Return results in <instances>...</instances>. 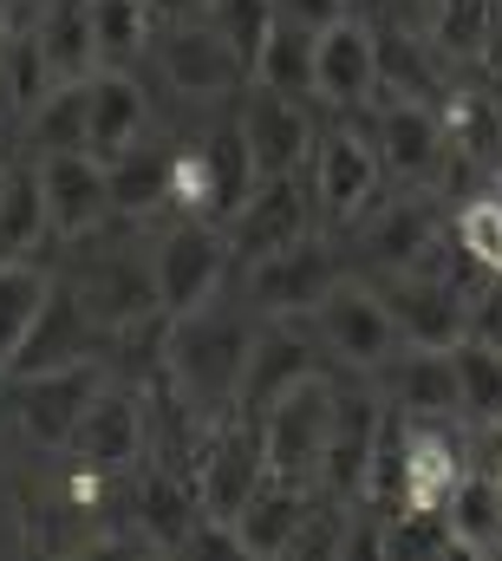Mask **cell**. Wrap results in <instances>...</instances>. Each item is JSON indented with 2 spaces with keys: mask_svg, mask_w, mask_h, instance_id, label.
<instances>
[{
  "mask_svg": "<svg viewBox=\"0 0 502 561\" xmlns=\"http://www.w3.org/2000/svg\"><path fill=\"white\" fill-rule=\"evenodd\" d=\"M313 39H320V26L281 13L274 33H267L261 53H254V85H274V92H294V99H313Z\"/></svg>",
  "mask_w": 502,
  "mask_h": 561,
  "instance_id": "f1b7e54d",
  "label": "cell"
},
{
  "mask_svg": "<svg viewBox=\"0 0 502 561\" xmlns=\"http://www.w3.org/2000/svg\"><path fill=\"white\" fill-rule=\"evenodd\" d=\"M92 340H99V320H92V307L79 300V287H59V280H53V300H46V313L33 320V333H26L20 359L7 366V379L53 373V366H72V359H92Z\"/></svg>",
  "mask_w": 502,
  "mask_h": 561,
  "instance_id": "cb8c5ba5",
  "label": "cell"
},
{
  "mask_svg": "<svg viewBox=\"0 0 502 561\" xmlns=\"http://www.w3.org/2000/svg\"><path fill=\"white\" fill-rule=\"evenodd\" d=\"M254 183H261V176H254V157H249V144H242V125H236V118L196 131V138L170 157V209H176V216L229 222V216L249 203Z\"/></svg>",
  "mask_w": 502,
  "mask_h": 561,
  "instance_id": "3957f363",
  "label": "cell"
},
{
  "mask_svg": "<svg viewBox=\"0 0 502 561\" xmlns=\"http://www.w3.org/2000/svg\"><path fill=\"white\" fill-rule=\"evenodd\" d=\"M144 523L157 529V542H176V549H183V536L203 523V503H196V490L183 496L170 470H150V477H144Z\"/></svg>",
  "mask_w": 502,
  "mask_h": 561,
  "instance_id": "8d00e7d4",
  "label": "cell"
},
{
  "mask_svg": "<svg viewBox=\"0 0 502 561\" xmlns=\"http://www.w3.org/2000/svg\"><path fill=\"white\" fill-rule=\"evenodd\" d=\"M144 450H150L144 399H137L130 386H105V392L92 399V412L79 419V431H72V457H79L85 470H99V477H118V470H130Z\"/></svg>",
  "mask_w": 502,
  "mask_h": 561,
  "instance_id": "44dd1931",
  "label": "cell"
},
{
  "mask_svg": "<svg viewBox=\"0 0 502 561\" xmlns=\"http://www.w3.org/2000/svg\"><path fill=\"white\" fill-rule=\"evenodd\" d=\"M320 503H327V496H320L313 483L267 470L261 490L236 510V542H242V556H294L300 536H307V523L320 516Z\"/></svg>",
  "mask_w": 502,
  "mask_h": 561,
  "instance_id": "d6986e66",
  "label": "cell"
},
{
  "mask_svg": "<svg viewBox=\"0 0 502 561\" xmlns=\"http://www.w3.org/2000/svg\"><path fill=\"white\" fill-rule=\"evenodd\" d=\"M333 405H340V379L320 366L300 386H287L267 412H261V437H267V463L281 477H300L320 490V463H327V437H333Z\"/></svg>",
  "mask_w": 502,
  "mask_h": 561,
  "instance_id": "ba28073f",
  "label": "cell"
},
{
  "mask_svg": "<svg viewBox=\"0 0 502 561\" xmlns=\"http://www.w3.org/2000/svg\"><path fill=\"white\" fill-rule=\"evenodd\" d=\"M46 236H53V209H46L39 157L33 163H7L0 170V262H33V249Z\"/></svg>",
  "mask_w": 502,
  "mask_h": 561,
  "instance_id": "484cf974",
  "label": "cell"
},
{
  "mask_svg": "<svg viewBox=\"0 0 502 561\" xmlns=\"http://www.w3.org/2000/svg\"><path fill=\"white\" fill-rule=\"evenodd\" d=\"M236 125H242V144L254 157V176H294L307 170V150H313V118H307V99L294 92H274V85H242L236 99Z\"/></svg>",
  "mask_w": 502,
  "mask_h": 561,
  "instance_id": "5bb4252c",
  "label": "cell"
},
{
  "mask_svg": "<svg viewBox=\"0 0 502 561\" xmlns=\"http://www.w3.org/2000/svg\"><path fill=\"white\" fill-rule=\"evenodd\" d=\"M39 183H46V209H53V236L59 242H85L99 236L118 209H112V170L92 150H46L39 157Z\"/></svg>",
  "mask_w": 502,
  "mask_h": 561,
  "instance_id": "2e32d148",
  "label": "cell"
},
{
  "mask_svg": "<svg viewBox=\"0 0 502 561\" xmlns=\"http://www.w3.org/2000/svg\"><path fill=\"white\" fill-rule=\"evenodd\" d=\"M242 268H249V275H242V294H249V307L261 320H307V313L333 294V280L346 275L320 229H313L307 242H294V249H274V255H261V262H242Z\"/></svg>",
  "mask_w": 502,
  "mask_h": 561,
  "instance_id": "30bf717a",
  "label": "cell"
},
{
  "mask_svg": "<svg viewBox=\"0 0 502 561\" xmlns=\"http://www.w3.org/2000/svg\"><path fill=\"white\" fill-rule=\"evenodd\" d=\"M378 294H385L404 346H457L470 333V294L431 268H391V275H378Z\"/></svg>",
  "mask_w": 502,
  "mask_h": 561,
  "instance_id": "9a60e30c",
  "label": "cell"
},
{
  "mask_svg": "<svg viewBox=\"0 0 502 561\" xmlns=\"http://www.w3.org/2000/svg\"><path fill=\"white\" fill-rule=\"evenodd\" d=\"M170 144L144 138L130 144L125 157H112L105 170H112V209L125 216V222H150L157 209H170Z\"/></svg>",
  "mask_w": 502,
  "mask_h": 561,
  "instance_id": "4316f807",
  "label": "cell"
},
{
  "mask_svg": "<svg viewBox=\"0 0 502 561\" xmlns=\"http://www.w3.org/2000/svg\"><path fill=\"white\" fill-rule=\"evenodd\" d=\"M254 333H261V313L249 300L229 307V300H203L190 313H170V333H163V373L176 386V399L196 412L203 424L229 419L242 405V379H249V353Z\"/></svg>",
  "mask_w": 502,
  "mask_h": 561,
  "instance_id": "6da1fadb",
  "label": "cell"
},
{
  "mask_svg": "<svg viewBox=\"0 0 502 561\" xmlns=\"http://www.w3.org/2000/svg\"><path fill=\"white\" fill-rule=\"evenodd\" d=\"M373 379H385V405L404 412V419H464V392H457L450 346H404Z\"/></svg>",
  "mask_w": 502,
  "mask_h": 561,
  "instance_id": "603a6c76",
  "label": "cell"
},
{
  "mask_svg": "<svg viewBox=\"0 0 502 561\" xmlns=\"http://www.w3.org/2000/svg\"><path fill=\"white\" fill-rule=\"evenodd\" d=\"M320 340H313V327L307 320H261V333H254V353H249V379H242V405L236 412H267L287 386H300L307 373H320Z\"/></svg>",
  "mask_w": 502,
  "mask_h": 561,
  "instance_id": "ffe728a7",
  "label": "cell"
},
{
  "mask_svg": "<svg viewBox=\"0 0 502 561\" xmlns=\"http://www.w3.org/2000/svg\"><path fill=\"white\" fill-rule=\"evenodd\" d=\"M457 392H464V419L470 424H502V353L483 340H457Z\"/></svg>",
  "mask_w": 502,
  "mask_h": 561,
  "instance_id": "d590c367",
  "label": "cell"
},
{
  "mask_svg": "<svg viewBox=\"0 0 502 561\" xmlns=\"http://www.w3.org/2000/svg\"><path fill=\"white\" fill-rule=\"evenodd\" d=\"M490 7H497V26H502V0H490Z\"/></svg>",
  "mask_w": 502,
  "mask_h": 561,
  "instance_id": "ee69618b",
  "label": "cell"
},
{
  "mask_svg": "<svg viewBox=\"0 0 502 561\" xmlns=\"http://www.w3.org/2000/svg\"><path fill=\"white\" fill-rule=\"evenodd\" d=\"M267 470H274V463H267L261 419H254V412H229V419L209 424V437H203V450H196V477H190V490H196L203 516L236 523V510L261 490Z\"/></svg>",
  "mask_w": 502,
  "mask_h": 561,
  "instance_id": "9c48e42d",
  "label": "cell"
},
{
  "mask_svg": "<svg viewBox=\"0 0 502 561\" xmlns=\"http://www.w3.org/2000/svg\"><path fill=\"white\" fill-rule=\"evenodd\" d=\"M353 236H360V249L373 255L378 275H391V268H424V255H431L437 236H444V216H437V203L411 183V190H398V196H378L373 209L353 222Z\"/></svg>",
  "mask_w": 502,
  "mask_h": 561,
  "instance_id": "e0dca14e",
  "label": "cell"
},
{
  "mask_svg": "<svg viewBox=\"0 0 502 561\" xmlns=\"http://www.w3.org/2000/svg\"><path fill=\"white\" fill-rule=\"evenodd\" d=\"M150 59H157L163 85H170L183 105H236L242 85L254 79L249 53H242L229 33H216L203 13H196V20H163L157 39H150Z\"/></svg>",
  "mask_w": 502,
  "mask_h": 561,
  "instance_id": "7a4b0ae2",
  "label": "cell"
},
{
  "mask_svg": "<svg viewBox=\"0 0 502 561\" xmlns=\"http://www.w3.org/2000/svg\"><path fill=\"white\" fill-rule=\"evenodd\" d=\"M203 20H209L216 33H229V39L249 53V66H254L261 39H267V33H274V20H281V0H209V7H203Z\"/></svg>",
  "mask_w": 502,
  "mask_h": 561,
  "instance_id": "74e56055",
  "label": "cell"
},
{
  "mask_svg": "<svg viewBox=\"0 0 502 561\" xmlns=\"http://www.w3.org/2000/svg\"><path fill=\"white\" fill-rule=\"evenodd\" d=\"M85 125H92V92H85V79H59V85L26 112V131L39 144V157H46V150H85Z\"/></svg>",
  "mask_w": 502,
  "mask_h": 561,
  "instance_id": "836d02e7",
  "label": "cell"
},
{
  "mask_svg": "<svg viewBox=\"0 0 502 561\" xmlns=\"http://www.w3.org/2000/svg\"><path fill=\"white\" fill-rule=\"evenodd\" d=\"M444 516H450L457 556H497V549H502V483H497V477L464 470V483L450 490Z\"/></svg>",
  "mask_w": 502,
  "mask_h": 561,
  "instance_id": "f546056e",
  "label": "cell"
},
{
  "mask_svg": "<svg viewBox=\"0 0 502 561\" xmlns=\"http://www.w3.org/2000/svg\"><path fill=\"white\" fill-rule=\"evenodd\" d=\"M483 72H490V92H502V26L490 33V46H483V59H477Z\"/></svg>",
  "mask_w": 502,
  "mask_h": 561,
  "instance_id": "60d3db41",
  "label": "cell"
},
{
  "mask_svg": "<svg viewBox=\"0 0 502 561\" xmlns=\"http://www.w3.org/2000/svg\"><path fill=\"white\" fill-rule=\"evenodd\" d=\"M497 33V7L490 0H431V20H424V39L450 59V66H477L483 46Z\"/></svg>",
  "mask_w": 502,
  "mask_h": 561,
  "instance_id": "d6a6232c",
  "label": "cell"
},
{
  "mask_svg": "<svg viewBox=\"0 0 502 561\" xmlns=\"http://www.w3.org/2000/svg\"><path fill=\"white\" fill-rule=\"evenodd\" d=\"M20 386V424L39 437V444H72V431L79 419L92 412V399L112 386L105 379V366L99 359H72V366H53V373H26V379H13Z\"/></svg>",
  "mask_w": 502,
  "mask_h": 561,
  "instance_id": "ac0fdd59",
  "label": "cell"
},
{
  "mask_svg": "<svg viewBox=\"0 0 502 561\" xmlns=\"http://www.w3.org/2000/svg\"><path fill=\"white\" fill-rule=\"evenodd\" d=\"M203 7H209V0H150V13H157V20H196Z\"/></svg>",
  "mask_w": 502,
  "mask_h": 561,
  "instance_id": "ab89813d",
  "label": "cell"
},
{
  "mask_svg": "<svg viewBox=\"0 0 502 561\" xmlns=\"http://www.w3.org/2000/svg\"><path fill=\"white\" fill-rule=\"evenodd\" d=\"M378 437H385V399L366 386H340L333 405V437H327V463H320V496L366 510V483L378 463Z\"/></svg>",
  "mask_w": 502,
  "mask_h": 561,
  "instance_id": "8fae6325",
  "label": "cell"
},
{
  "mask_svg": "<svg viewBox=\"0 0 502 561\" xmlns=\"http://www.w3.org/2000/svg\"><path fill=\"white\" fill-rule=\"evenodd\" d=\"M307 327H313V340H320V353H327L333 366L366 373V379L385 373V366L404 353V333H398V320H391L378 280H360V275L333 280V294L307 313Z\"/></svg>",
  "mask_w": 502,
  "mask_h": 561,
  "instance_id": "277c9868",
  "label": "cell"
},
{
  "mask_svg": "<svg viewBox=\"0 0 502 561\" xmlns=\"http://www.w3.org/2000/svg\"><path fill=\"white\" fill-rule=\"evenodd\" d=\"M157 13L150 0H92V39H99V66H125L137 72V59L150 53L157 39Z\"/></svg>",
  "mask_w": 502,
  "mask_h": 561,
  "instance_id": "1f68e13d",
  "label": "cell"
},
{
  "mask_svg": "<svg viewBox=\"0 0 502 561\" xmlns=\"http://www.w3.org/2000/svg\"><path fill=\"white\" fill-rule=\"evenodd\" d=\"M236 268V242L229 222L209 216H170V229H157L150 242V275H157V300L163 313H190L203 300L223 294V280Z\"/></svg>",
  "mask_w": 502,
  "mask_h": 561,
  "instance_id": "8992f818",
  "label": "cell"
},
{
  "mask_svg": "<svg viewBox=\"0 0 502 561\" xmlns=\"http://www.w3.org/2000/svg\"><path fill=\"white\" fill-rule=\"evenodd\" d=\"M307 190H313L320 229H353L378 196H385V163H378V150L366 144V131L353 118H333L327 131H313Z\"/></svg>",
  "mask_w": 502,
  "mask_h": 561,
  "instance_id": "52a82bcc",
  "label": "cell"
},
{
  "mask_svg": "<svg viewBox=\"0 0 502 561\" xmlns=\"http://www.w3.org/2000/svg\"><path fill=\"white\" fill-rule=\"evenodd\" d=\"M450 242H457L483 275H502V196L490 183L470 190V196L450 209Z\"/></svg>",
  "mask_w": 502,
  "mask_h": 561,
  "instance_id": "e575fe53",
  "label": "cell"
},
{
  "mask_svg": "<svg viewBox=\"0 0 502 561\" xmlns=\"http://www.w3.org/2000/svg\"><path fill=\"white\" fill-rule=\"evenodd\" d=\"M464 340H483V346L502 353V275H490L477 287V300H470V333H464Z\"/></svg>",
  "mask_w": 502,
  "mask_h": 561,
  "instance_id": "f35d334b",
  "label": "cell"
},
{
  "mask_svg": "<svg viewBox=\"0 0 502 561\" xmlns=\"http://www.w3.org/2000/svg\"><path fill=\"white\" fill-rule=\"evenodd\" d=\"M79 300L92 307V320L99 327H137V320H150V313H163V300H157V275H150V255L144 262H130L125 249H99L85 268H79Z\"/></svg>",
  "mask_w": 502,
  "mask_h": 561,
  "instance_id": "7402d4cb",
  "label": "cell"
},
{
  "mask_svg": "<svg viewBox=\"0 0 502 561\" xmlns=\"http://www.w3.org/2000/svg\"><path fill=\"white\" fill-rule=\"evenodd\" d=\"M378 92V26H366L353 7L320 26L313 39V99L333 118H353Z\"/></svg>",
  "mask_w": 502,
  "mask_h": 561,
  "instance_id": "4fadbf2b",
  "label": "cell"
},
{
  "mask_svg": "<svg viewBox=\"0 0 502 561\" xmlns=\"http://www.w3.org/2000/svg\"><path fill=\"white\" fill-rule=\"evenodd\" d=\"M497 483H502V444H497Z\"/></svg>",
  "mask_w": 502,
  "mask_h": 561,
  "instance_id": "7bdbcfd3",
  "label": "cell"
},
{
  "mask_svg": "<svg viewBox=\"0 0 502 561\" xmlns=\"http://www.w3.org/2000/svg\"><path fill=\"white\" fill-rule=\"evenodd\" d=\"M490 190H497V196H502V157H497V170H490Z\"/></svg>",
  "mask_w": 502,
  "mask_h": 561,
  "instance_id": "b9f144b4",
  "label": "cell"
},
{
  "mask_svg": "<svg viewBox=\"0 0 502 561\" xmlns=\"http://www.w3.org/2000/svg\"><path fill=\"white\" fill-rule=\"evenodd\" d=\"M46 300H53V275L39 262H0V373L20 359V346H26L33 320L46 313Z\"/></svg>",
  "mask_w": 502,
  "mask_h": 561,
  "instance_id": "4dcf8cb0",
  "label": "cell"
},
{
  "mask_svg": "<svg viewBox=\"0 0 502 561\" xmlns=\"http://www.w3.org/2000/svg\"><path fill=\"white\" fill-rule=\"evenodd\" d=\"M320 229V209H313V190H307V170L294 176H261L249 190V203L229 216V242H236V262H261L274 249H294Z\"/></svg>",
  "mask_w": 502,
  "mask_h": 561,
  "instance_id": "7c38bea8",
  "label": "cell"
},
{
  "mask_svg": "<svg viewBox=\"0 0 502 561\" xmlns=\"http://www.w3.org/2000/svg\"><path fill=\"white\" fill-rule=\"evenodd\" d=\"M353 125L366 131L385 176H398V183H431L450 163V131H444V105L437 99H411V92L378 85L373 99L353 112Z\"/></svg>",
  "mask_w": 502,
  "mask_h": 561,
  "instance_id": "5b68a950",
  "label": "cell"
},
{
  "mask_svg": "<svg viewBox=\"0 0 502 561\" xmlns=\"http://www.w3.org/2000/svg\"><path fill=\"white\" fill-rule=\"evenodd\" d=\"M39 53L53 66V79H92L99 72V39H92V0H46L39 20Z\"/></svg>",
  "mask_w": 502,
  "mask_h": 561,
  "instance_id": "83f0119b",
  "label": "cell"
},
{
  "mask_svg": "<svg viewBox=\"0 0 502 561\" xmlns=\"http://www.w3.org/2000/svg\"><path fill=\"white\" fill-rule=\"evenodd\" d=\"M85 92H92V125H85V150L92 157H125L130 144L150 138V99H144V85H137V72L125 66H99L92 79H85Z\"/></svg>",
  "mask_w": 502,
  "mask_h": 561,
  "instance_id": "d4e9b609",
  "label": "cell"
}]
</instances>
